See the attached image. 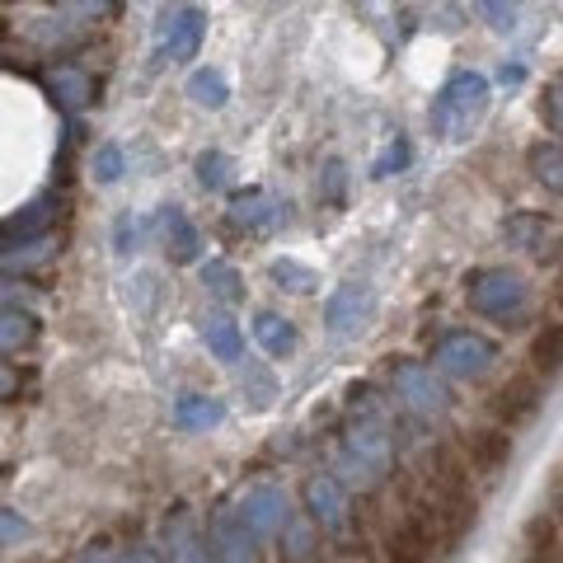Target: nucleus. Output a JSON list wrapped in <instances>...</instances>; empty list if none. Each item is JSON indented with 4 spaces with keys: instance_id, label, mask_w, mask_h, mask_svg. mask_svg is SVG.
Returning <instances> with one entry per match:
<instances>
[{
    "instance_id": "obj_1",
    "label": "nucleus",
    "mask_w": 563,
    "mask_h": 563,
    "mask_svg": "<svg viewBox=\"0 0 563 563\" xmlns=\"http://www.w3.org/2000/svg\"><path fill=\"white\" fill-rule=\"evenodd\" d=\"M465 296H470V310L484 314L493 324H521L526 310H531V287L526 277L512 268H479L465 277Z\"/></svg>"
},
{
    "instance_id": "obj_2",
    "label": "nucleus",
    "mask_w": 563,
    "mask_h": 563,
    "mask_svg": "<svg viewBox=\"0 0 563 563\" xmlns=\"http://www.w3.org/2000/svg\"><path fill=\"white\" fill-rule=\"evenodd\" d=\"M380 554L385 563H432L437 554V526L428 498H409L395 512V521L380 531Z\"/></svg>"
},
{
    "instance_id": "obj_3",
    "label": "nucleus",
    "mask_w": 563,
    "mask_h": 563,
    "mask_svg": "<svg viewBox=\"0 0 563 563\" xmlns=\"http://www.w3.org/2000/svg\"><path fill=\"white\" fill-rule=\"evenodd\" d=\"M488 109V76L479 70H461L451 76L432 99V128L442 136H465Z\"/></svg>"
},
{
    "instance_id": "obj_4",
    "label": "nucleus",
    "mask_w": 563,
    "mask_h": 563,
    "mask_svg": "<svg viewBox=\"0 0 563 563\" xmlns=\"http://www.w3.org/2000/svg\"><path fill=\"white\" fill-rule=\"evenodd\" d=\"M540 409H544V380L536 372L507 376L503 385H493V395H488V418L507 432H521Z\"/></svg>"
},
{
    "instance_id": "obj_5",
    "label": "nucleus",
    "mask_w": 563,
    "mask_h": 563,
    "mask_svg": "<svg viewBox=\"0 0 563 563\" xmlns=\"http://www.w3.org/2000/svg\"><path fill=\"white\" fill-rule=\"evenodd\" d=\"M461 455H465L470 474L493 479V474H503L507 465H512L517 442H512V432H507V428H498V422H484V428L461 432Z\"/></svg>"
},
{
    "instance_id": "obj_6",
    "label": "nucleus",
    "mask_w": 563,
    "mask_h": 563,
    "mask_svg": "<svg viewBox=\"0 0 563 563\" xmlns=\"http://www.w3.org/2000/svg\"><path fill=\"white\" fill-rule=\"evenodd\" d=\"M207 38V10L188 5L179 14H165L161 24V57L165 62H192L198 57V47Z\"/></svg>"
},
{
    "instance_id": "obj_7",
    "label": "nucleus",
    "mask_w": 563,
    "mask_h": 563,
    "mask_svg": "<svg viewBox=\"0 0 563 563\" xmlns=\"http://www.w3.org/2000/svg\"><path fill=\"white\" fill-rule=\"evenodd\" d=\"M437 362H442L451 376H479L484 366L493 362V347L479 339V333L455 329V333H446V339L437 343Z\"/></svg>"
},
{
    "instance_id": "obj_8",
    "label": "nucleus",
    "mask_w": 563,
    "mask_h": 563,
    "mask_svg": "<svg viewBox=\"0 0 563 563\" xmlns=\"http://www.w3.org/2000/svg\"><path fill=\"white\" fill-rule=\"evenodd\" d=\"M57 192H38L24 211H14L10 221H0V250H10V244H20V240H33V235H47V225L52 217H57Z\"/></svg>"
},
{
    "instance_id": "obj_9",
    "label": "nucleus",
    "mask_w": 563,
    "mask_h": 563,
    "mask_svg": "<svg viewBox=\"0 0 563 563\" xmlns=\"http://www.w3.org/2000/svg\"><path fill=\"white\" fill-rule=\"evenodd\" d=\"M366 310H372V287H366V282H343V287L329 296V306H324L329 333H347L352 324H362Z\"/></svg>"
},
{
    "instance_id": "obj_10",
    "label": "nucleus",
    "mask_w": 563,
    "mask_h": 563,
    "mask_svg": "<svg viewBox=\"0 0 563 563\" xmlns=\"http://www.w3.org/2000/svg\"><path fill=\"white\" fill-rule=\"evenodd\" d=\"M161 231H165V250L174 263H192L202 254V235H198V225L188 221L184 207H174V202L161 207Z\"/></svg>"
},
{
    "instance_id": "obj_11",
    "label": "nucleus",
    "mask_w": 563,
    "mask_h": 563,
    "mask_svg": "<svg viewBox=\"0 0 563 563\" xmlns=\"http://www.w3.org/2000/svg\"><path fill=\"white\" fill-rule=\"evenodd\" d=\"M231 221L240 225V231H268V225L287 221V211H282V202H273L263 188H250L231 202Z\"/></svg>"
},
{
    "instance_id": "obj_12",
    "label": "nucleus",
    "mask_w": 563,
    "mask_h": 563,
    "mask_svg": "<svg viewBox=\"0 0 563 563\" xmlns=\"http://www.w3.org/2000/svg\"><path fill=\"white\" fill-rule=\"evenodd\" d=\"M526 372H536L544 385L563 376V320H550L531 339V366H526Z\"/></svg>"
},
{
    "instance_id": "obj_13",
    "label": "nucleus",
    "mask_w": 563,
    "mask_h": 563,
    "mask_svg": "<svg viewBox=\"0 0 563 563\" xmlns=\"http://www.w3.org/2000/svg\"><path fill=\"white\" fill-rule=\"evenodd\" d=\"M395 380H399V390H404V399L413 404V409H428V413H437L446 404V390L437 385L428 372H422L418 362H399L395 366Z\"/></svg>"
},
{
    "instance_id": "obj_14",
    "label": "nucleus",
    "mask_w": 563,
    "mask_h": 563,
    "mask_svg": "<svg viewBox=\"0 0 563 563\" xmlns=\"http://www.w3.org/2000/svg\"><path fill=\"white\" fill-rule=\"evenodd\" d=\"M47 85H52V99L62 103V109H85V103L95 99V80H90V70H80V66H70V62H62L57 70L47 76Z\"/></svg>"
},
{
    "instance_id": "obj_15",
    "label": "nucleus",
    "mask_w": 563,
    "mask_h": 563,
    "mask_svg": "<svg viewBox=\"0 0 563 563\" xmlns=\"http://www.w3.org/2000/svg\"><path fill=\"white\" fill-rule=\"evenodd\" d=\"M521 563H563V536L550 512L531 517V526H526V559Z\"/></svg>"
},
{
    "instance_id": "obj_16",
    "label": "nucleus",
    "mask_w": 563,
    "mask_h": 563,
    "mask_svg": "<svg viewBox=\"0 0 563 563\" xmlns=\"http://www.w3.org/2000/svg\"><path fill=\"white\" fill-rule=\"evenodd\" d=\"M544 235H550V221H544L540 211H517V217H507V225H503V240L526 254H540Z\"/></svg>"
},
{
    "instance_id": "obj_17",
    "label": "nucleus",
    "mask_w": 563,
    "mask_h": 563,
    "mask_svg": "<svg viewBox=\"0 0 563 563\" xmlns=\"http://www.w3.org/2000/svg\"><path fill=\"white\" fill-rule=\"evenodd\" d=\"M52 250H57V240H52V235L20 240V244H10V250H0V268H5V273H29V268H43V263L52 258Z\"/></svg>"
},
{
    "instance_id": "obj_18",
    "label": "nucleus",
    "mask_w": 563,
    "mask_h": 563,
    "mask_svg": "<svg viewBox=\"0 0 563 563\" xmlns=\"http://www.w3.org/2000/svg\"><path fill=\"white\" fill-rule=\"evenodd\" d=\"M188 99L198 103V109H225V99H231V85H225V76L217 66H202V70H192L188 76Z\"/></svg>"
},
{
    "instance_id": "obj_19",
    "label": "nucleus",
    "mask_w": 563,
    "mask_h": 563,
    "mask_svg": "<svg viewBox=\"0 0 563 563\" xmlns=\"http://www.w3.org/2000/svg\"><path fill=\"white\" fill-rule=\"evenodd\" d=\"M29 38L33 43H43V47H66V43H76L80 38V24L70 20V14H33L29 20Z\"/></svg>"
},
{
    "instance_id": "obj_20",
    "label": "nucleus",
    "mask_w": 563,
    "mask_h": 563,
    "mask_svg": "<svg viewBox=\"0 0 563 563\" xmlns=\"http://www.w3.org/2000/svg\"><path fill=\"white\" fill-rule=\"evenodd\" d=\"M202 339L211 343V352H217L221 362L240 357V329H235V320H225V314H207V320H202Z\"/></svg>"
},
{
    "instance_id": "obj_21",
    "label": "nucleus",
    "mask_w": 563,
    "mask_h": 563,
    "mask_svg": "<svg viewBox=\"0 0 563 563\" xmlns=\"http://www.w3.org/2000/svg\"><path fill=\"white\" fill-rule=\"evenodd\" d=\"M531 174L550 188V192H563V146L559 141H550V146H531Z\"/></svg>"
},
{
    "instance_id": "obj_22",
    "label": "nucleus",
    "mask_w": 563,
    "mask_h": 563,
    "mask_svg": "<svg viewBox=\"0 0 563 563\" xmlns=\"http://www.w3.org/2000/svg\"><path fill=\"white\" fill-rule=\"evenodd\" d=\"M202 282H207V291H211V296H221V301H240V296H244L240 273H235L225 258H211L207 268H202Z\"/></svg>"
},
{
    "instance_id": "obj_23",
    "label": "nucleus",
    "mask_w": 563,
    "mask_h": 563,
    "mask_svg": "<svg viewBox=\"0 0 563 563\" xmlns=\"http://www.w3.org/2000/svg\"><path fill=\"white\" fill-rule=\"evenodd\" d=\"M254 333H258V343H263V347L277 352V357L296 347V329L282 320V314H258V320H254Z\"/></svg>"
},
{
    "instance_id": "obj_24",
    "label": "nucleus",
    "mask_w": 563,
    "mask_h": 563,
    "mask_svg": "<svg viewBox=\"0 0 563 563\" xmlns=\"http://www.w3.org/2000/svg\"><path fill=\"white\" fill-rule=\"evenodd\" d=\"M38 324L29 320L20 310H0V352H14V347H29Z\"/></svg>"
},
{
    "instance_id": "obj_25",
    "label": "nucleus",
    "mask_w": 563,
    "mask_h": 563,
    "mask_svg": "<svg viewBox=\"0 0 563 563\" xmlns=\"http://www.w3.org/2000/svg\"><path fill=\"white\" fill-rule=\"evenodd\" d=\"M273 282L277 287H287V291H296V296H306V291H314V282L320 277H314L306 263H296V258H277L273 263Z\"/></svg>"
},
{
    "instance_id": "obj_26",
    "label": "nucleus",
    "mask_w": 563,
    "mask_h": 563,
    "mask_svg": "<svg viewBox=\"0 0 563 563\" xmlns=\"http://www.w3.org/2000/svg\"><path fill=\"white\" fill-rule=\"evenodd\" d=\"M146 231H151V221H146V217H132V211H122L118 225H113V250H118V254L141 250V240H146Z\"/></svg>"
},
{
    "instance_id": "obj_27",
    "label": "nucleus",
    "mask_w": 563,
    "mask_h": 563,
    "mask_svg": "<svg viewBox=\"0 0 563 563\" xmlns=\"http://www.w3.org/2000/svg\"><path fill=\"white\" fill-rule=\"evenodd\" d=\"M198 179H202V188L221 192L225 184H231V155H221V151L198 155Z\"/></svg>"
},
{
    "instance_id": "obj_28",
    "label": "nucleus",
    "mask_w": 563,
    "mask_h": 563,
    "mask_svg": "<svg viewBox=\"0 0 563 563\" xmlns=\"http://www.w3.org/2000/svg\"><path fill=\"white\" fill-rule=\"evenodd\" d=\"M122 169H128V155H122L118 141H109V146L95 151V179H99V184H118Z\"/></svg>"
},
{
    "instance_id": "obj_29",
    "label": "nucleus",
    "mask_w": 563,
    "mask_h": 563,
    "mask_svg": "<svg viewBox=\"0 0 563 563\" xmlns=\"http://www.w3.org/2000/svg\"><path fill=\"white\" fill-rule=\"evenodd\" d=\"M343 184H347L343 161H329V165L320 169V198H324L329 207H343Z\"/></svg>"
},
{
    "instance_id": "obj_30",
    "label": "nucleus",
    "mask_w": 563,
    "mask_h": 563,
    "mask_svg": "<svg viewBox=\"0 0 563 563\" xmlns=\"http://www.w3.org/2000/svg\"><path fill=\"white\" fill-rule=\"evenodd\" d=\"M484 20L498 29V33H512L517 29V0H479Z\"/></svg>"
},
{
    "instance_id": "obj_31",
    "label": "nucleus",
    "mask_w": 563,
    "mask_h": 563,
    "mask_svg": "<svg viewBox=\"0 0 563 563\" xmlns=\"http://www.w3.org/2000/svg\"><path fill=\"white\" fill-rule=\"evenodd\" d=\"M113 10V0H62V14H70L76 24H90V20H103Z\"/></svg>"
},
{
    "instance_id": "obj_32",
    "label": "nucleus",
    "mask_w": 563,
    "mask_h": 563,
    "mask_svg": "<svg viewBox=\"0 0 563 563\" xmlns=\"http://www.w3.org/2000/svg\"><path fill=\"white\" fill-rule=\"evenodd\" d=\"M404 165H409V141H404V136H399V141H395V146H390V151H385V155H380V161H376V179H385V174H399Z\"/></svg>"
},
{
    "instance_id": "obj_33",
    "label": "nucleus",
    "mask_w": 563,
    "mask_h": 563,
    "mask_svg": "<svg viewBox=\"0 0 563 563\" xmlns=\"http://www.w3.org/2000/svg\"><path fill=\"white\" fill-rule=\"evenodd\" d=\"M544 118H550V128L559 132V146H563V85L544 90Z\"/></svg>"
},
{
    "instance_id": "obj_34",
    "label": "nucleus",
    "mask_w": 563,
    "mask_h": 563,
    "mask_svg": "<svg viewBox=\"0 0 563 563\" xmlns=\"http://www.w3.org/2000/svg\"><path fill=\"white\" fill-rule=\"evenodd\" d=\"M179 413H184V418H207V422H211V418H221L217 404H179Z\"/></svg>"
},
{
    "instance_id": "obj_35",
    "label": "nucleus",
    "mask_w": 563,
    "mask_h": 563,
    "mask_svg": "<svg viewBox=\"0 0 563 563\" xmlns=\"http://www.w3.org/2000/svg\"><path fill=\"white\" fill-rule=\"evenodd\" d=\"M521 80H526L521 66H503V85H521Z\"/></svg>"
},
{
    "instance_id": "obj_36",
    "label": "nucleus",
    "mask_w": 563,
    "mask_h": 563,
    "mask_svg": "<svg viewBox=\"0 0 563 563\" xmlns=\"http://www.w3.org/2000/svg\"><path fill=\"white\" fill-rule=\"evenodd\" d=\"M10 390H14V376L5 372V366H0V395H10Z\"/></svg>"
},
{
    "instance_id": "obj_37",
    "label": "nucleus",
    "mask_w": 563,
    "mask_h": 563,
    "mask_svg": "<svg viewBox=\"0 0 563 563\" xmlns=\"http://www.w3.org/2000/svg\"><path fill=\"white\" fill-rule=\"evenodd\" d=\"M554 301H559V310H563V273H559V282H554Z\"/></svg>"
}]
</instances>
